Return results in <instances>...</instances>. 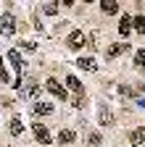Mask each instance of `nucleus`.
I'll return each instance as SVG.
<instances>
[{
    "instance_id": "f257e3e1",
    "label": "nucleus",
    "mask_w": 145,
    "mask_h": 147,
    "mask_svg": "<svg viewBox=\"0 0 145 147\" xmlns=\"http://www.w3.org/2000/svg\"><path fill=\"white\" fill-rule=\"evenodd\" d=\"M13 32H16V18L11 13L0 16V34H13Z\"/></svg>"
},
{
    "instance_id": "f03ea898",
    "label": "nucleus",
    "mask_w": 145,
    "mask_h": 147,
    "mask_svg": "<svg viewBox=\"0 0 145 147\" xmlns=\"http://www.w3.org/2000/svg\"><path fill=\"white\" fill-rule=\"evenodd\" d=\"M45 87H48V92H50V95H56L58 100H66V87H61L56 79H48V84H45Z\"/></svg>"
},
{
    "instance_id": "7ed1b4c3",
    "label": "nucleus",
    "mask_w": 145,
    "mask_h": 147,
    "mask_svg": "<svg viewBox=\"0 0 145 147\" xmlns=\"http://www.w3.org/2000/svg\"><path fill=\"white\" fill-rule=\"evenodd\" d=\"M127 47H129L127 42H116V45H108V47H106V58H116V55H121Z\"/></svg>"
},
{
    "instance_id": "20e7f679",
    "label": "nucleus",
    "mask_w": 145,
    "mask_h": 147,
    "mask_svg": "<svg viewBox=\"0 0 145 147\" xmlns=\"http://www.w3.org/2000/svg\"><path fill=\"white\" fill-rule=\"evenodd\" d=\"M32 110H34V116H50V113H53V105L40 100V102H34V105H32Z\"/></svg>"
},
{
    "instance_id": "39448f33",
    "label": "nucleus",
    "mask_w": 145,
    "mask_h": 147,
    "mask_svg": "<svg viewBox=\"0 0 145 147\" xmlns=\"http://www.w3.org/2000/svg\"><path fill=\"white\" fill-rule=\"evenodd\" d=\"M84 42H87V40H84V34H82V32H71V37H69V47H74V50H77V47H82Z\"/></svg>"
},
{
    "instance_id": "423d86ee",
    "label": "nucleus",
    "mask_w": 145,
    "mask_h": 147,
    "mask_svg": "<svg viewBox=\"0 0 145 147\" xmlns=\"http://www.w3.org/2000/svg\"><path fill=\"white\" fill-rule=\"evenodd\" d=\"M34 137H37L42 144H48V142H50V134H48V129H45L42 123H34Z\"/></svg>"
},
{
    "instance_id": "0eeeda50",
    "label": "nucleus",
    "mask_w": 145,
    "mask_h": 147,
    "mask_svg": "<svg viewBox=\"0 0 145 147\" xmlns=\"http://www.w3.org/2000/svg\"><path fill=\"white\" fill-rule=\"evenodd\" d=\"M129 142H132V144H145V126L135 129V131L129 134Z\"/></svg>"
},
{
    "instance_id": "6e6552de",
    "label": "nucleus",
    "mask_w": 145,
    "mask_h": 147,
    "mask_svg": "<svg viewBox=\"0 0 145 147\" xmlns=\"http://www.w3.org/2000/svg\"><path fill=\"white\" fill-rule=\"evenodd\" d=\"M129 29H132V16H124L121 21H119V34L127 40V34H129Z\"/></svg>"
},
{
    "instance_id": "1a4fd4ad",
    "label": "nucleus",
    "mask_w": 145,
    "mask_h": 147,
    "mask_svg": "<svg viewBox=\"0 0 145 147\" xmlns=\"http://www.w3.org/2000/svg\"><path fill=\"white\" fill-rule=\"evenodd\" d=\"M100 11L108 13V16H114V13H119V3H114V0H106V3H100Z\"/></svg>"
},
{
    "instance_id": "9d476101",
    "label": "nucleus",
    "mask_w": 145,
    "mask_h": 147,
    "mask_svg": "<svg viewBox=\"0 0 145 147\" xmlns=\"http://www.w3.org/2000/svg\"><path fill=\"white\" fill-rule=\"evenodd\" d=\"M77 63H79V68H84V71H98V63H95V58H79Z\"/></svg>"
},
{
    "instance_id": "9b49d317",
    "label": "nucleus",
    "mask_w": 145,
    "mask_h": 147,
    "mask_svg": "<svg viewBox=\"0 0 145 147\" xmlns=\"http://www.w3.org/2000/svg\"><path fill=\"white\" fill-rule=\"evenodd\" d=\"M8 61H11L13 66H16V71H21V68H24V61H21L19 50H11V53H8Z\"/></svg>"
},
{
    "instance_id": "f8f14e48",
    "label": "nucleus",
    "mask_w": 145,
    "mask_h": 147,
    "mask_svg": "<svg viewBox=\"0 0 145 147\" xmlns=\"http://www.w3.org/2000/svg\"><path fill=\"white\" fill-rule=\"evenodd\" d=\"M77 139V134L71 131V129H63V131L58 134V142H63V144H69V142H74Z\"/></svg>"
},
{
    "instance_id": "ddd939ff",
    "label": "nucleus",
    "mask_w": 145,
    "mask_h": 147,
    "mask_svg": "<svg viewBox=\"0 0 145 147\" xmlns=\"http://www.w3.org/2000/svg\"><path fill=\"white\" fill-rule=\"evenodd\" d=\"M66 87H69V89H74V92H79V95H82V82H79L77 76H66Z\"/></svg>"
},
{
    "instance_id": "4468645a",
    "label": "nucleus",
    "mask_w": 145,
    "mask_h": 147,
    "mask_svg": "<svg viewBox=\"0 0 145 147\" xmlns=\"http://www.w3.org/2000/svg\"><path fill=\"white\" fill-rule=\"evenodd\" d=\"M98 116H100V123H106V126H108V123H114V116H111V110H108V108H100V110H98Z\"/></svg>"
},
{
    "instance_id": "2eb2a0df",
    "label": "nucleus",
    "mask_w": 145,
    "mask_h": 147,
    "mask_svg": "<svg viewBox=\"0 0 145 147\" xmlns=\"http://www.w3.org/2000/svg\"><path fill=\"white\" fill-rule=\"evenodd\" d=\"M132 24H135V29L142 34V32H145V16H132Z\"/></svg>"
},
{
    "instance_id": "dca6fc26",
    "label": "nucleus",
    "mask_w": 145,
    "mask_h": 147,
    "mask_svg": "<svg viewBox=\"0 0 145 147\" xmlns=\"http://www.w3.org/2000/svg\"><path fill=\"white\" fill-rule=\"evenodd\" d=\"M21 131H24V126H21V121H19V118H13V121H11V134H13V137H19Z\"/></svg>"
},
{
    "instance_id": "f3484780",
    "label": "nucleus",
    "mask_w": 145,
    "mask_h": 147,
    "mask_svg": "<svg viewBox=\"0 0 145 147\" xmlns=\"http://www.w3.org/2000/svg\"><path fill=\"white\" fill-rule=\"evenodd\" d=\"M135 63H137L140 68H145V50H137V55H135Z\"/></svg>"
},
{
    "instance_id": "a211bd4d",
    "label": "nucleus",
    "mask_w": 145,
    "mask_h": 147,
    "mask_svg": "<svg viewBox=\"0 0 145 147\" xmlns=\"http://www.w3.org/2000/svg\"><path fill=\"white\" fill-rule=\"evenodd\" d=\"M56 11H58V5H56V3H45V13H48V16H53Z\"/></svg>"
},
{
    "instance_id": "6ab92c4d",
    "label": "nucleus",
    "mask_w": 145,
    "mask_h": 147,
    "mask_svg": "<svg viewBox=\"0 0 145 147\" xmlns=\"http://www.w3.org/2000/svg\"><path fill=\"white\" fill-rule=\"evenodd\" d=\"M100 144V134H90V147H98Z\"/></svg>"
},
{
    "instance_id": "aec40b11",
    "label": "nucleus",
    "mask_w": 145,
    "mask_h": 147,
    "mask_svg": "<svg viewBox=\"0 0 145 147\" xmlns=\"http://www.w3.org/2000/svg\"><path fill=\"white\" fill-rule=\"evenodd\" d=\"M0 79H8V74H5V68H3V61H0Z\"/></svg>"
}]
</instances>
